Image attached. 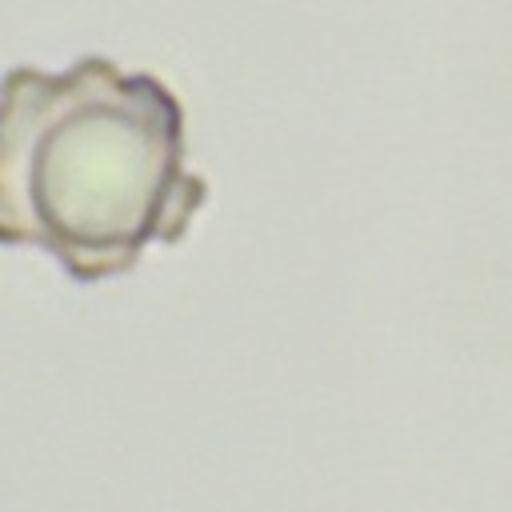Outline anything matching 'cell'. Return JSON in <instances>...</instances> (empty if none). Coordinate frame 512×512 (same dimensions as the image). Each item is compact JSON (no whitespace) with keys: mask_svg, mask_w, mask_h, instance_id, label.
Segmentation results:
<instances>
[{"mask_svg":"<svg viewBox=\"0 0 512 512\" xmlns=\"http://www.w3.org/2000/svg\"><path fill=\"white\" fill-rule=\"evenodd\" d=\"M204 200L188 108L156 72L84 52L0 76V248L92 288L180 244Z\"/></svg>","mask_w":512,"mask_h":512,"instance_id":"6da1fadb","label":"cell"}]
</instances>
